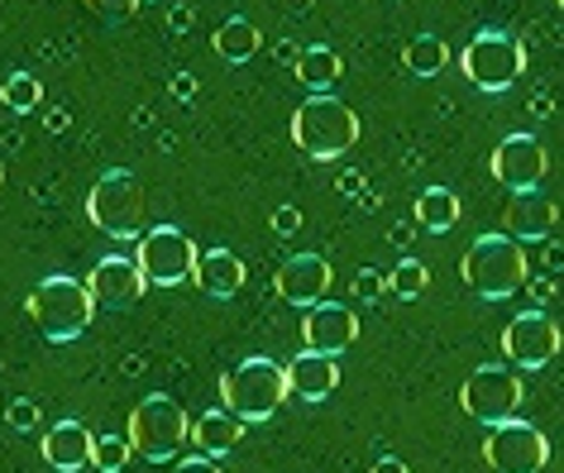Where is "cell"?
I'll use <instances>...</instances> for the list:
<instances>
[{
	"label": "cell",
	"mask_w": 564,
	"mask_h": 473,
	"mask_svg": "<svg viewBox=\"0 0 564 473\" xmlns=\"http://www.w3.org/2000/svg\"><path fill=\"white\" fill-rule=\"evenodd\" d=\"M459 277L474 297L484 301H507L512 292H521L531 283V268H527V249L512 234H484L464 249L459 258Z\"/></svg>",
	"instance_id": "obj_1"
},
{
	"label": "cell",
	"mask_w": 564,
	"mask_h": 473,
	"mask_svg": "<svg viewBox=\"0 0 564 473\" xmlns=\"http://www.w3.org/2000/svg\"><path fill=\"white\" fill-rule=\"evenodd\" d=\"M292 144L316 163H335L359 144V116L340 96L312 91V101H302L297 116H292Z\"/></svg>",
	"instance_id": "obj_2"
},
{
	"label": "cell",
	"mask_w": 564,
	"mask_h": 473,
	"mask_svg": "<svg viewBox=\"0 0 564 473\" xmlns=\"http://www.w3.org/2000/svg\"><path fill=\"white\" fill-rule=\"evenodd\" d=\"M96 311H101V306H96L91 287L77 283V277H63V273L44 277V283L30 292V316H34L39 336H44L48 344H73V340H82Z\"/></svg>",
	"instance_id": "obj_3"
},
{
	"label": "cell",
	"mask_w": 564,
	"mask_h": 473,
	"mask_svg": "<svg viewBox=\"0 0 564 473\" xmlns=\"http://www.w3.org/2000/svg\"><path fill=\"white\" fill-rule=\"evenodd\" d=\"M292 397V383H288V369L273 364V359H245L239 369H230L220 378V407L235 411L239 421H273L278 407Z\"/></svg>",
	"instance_id": "obj_4"
},
{
	"label": "cell",
	"mask_w": 564,
	"mask_h": 473,
	"mask_svg": "<svg viewBox=\"0 0 564 473\" xmlns=\"http://www.w3.org/2000/svg\"><path fill=\"white\" fill-rule=\"evenodd\" d=\"M87 220L110 240H144V187H139V177L124 168L101 173V183L87 191Z\"/></svg>",
	"instance_id": "obj_5"
},
{
	"label": "cell",
	"mask_w": 564,
	"mask_h": 473,
	"mask_svg": "<svg viewBox=\"0 0 564 473\" xmlns=\"http://www.w3.org/2000/svg\"><path fill=\"white\" fill-rule=\"evenodd\" d=\"M459 73L469 77V87L502 96L521 73H527V48H521V38L507 34V30H478L459 53Z\"/></svg>",
	"instance_id": "obj_6"
},
{
	"label": "cell",
	"mask_w": 564,
	"mask_h": 473,
	"mask_svg": "<svg viewBox=\"0 0 564 473\" xmlns=\"http://www.w3.org/2000/svg\"><path fill=\"white\" fill-rule=\"evenodd\" d=\"M130 444L139 459H153V464H163V459H177L182 444H192V421L187 411L177 407L173 397L153 393L134 407L130 416Z\"/></svg>",
	"instance_id": "obj_7"
},
{
	"label": "cell",
	"mask_w": 564,
	"mask_h": 473,
	"mask_svg": "<svg viewBox=\"0 0 564 473\" xmlns=\"http://www.w3.org/2000/svg\"><path fill=\"white\" fill-rule=\"evenodd\" d=\"M521 402H527V383H521V373L507 369V364L474 369L469 378H464V387H459V407L478 426L512 421V416L521 411Z\"/></svg>",
	"instance_id": "obj_8"
},
{
	"label": "cell",
	"mask_w": 564,
	"mask_h": 473,
	"mask_svg": "<svg viewBox=\"0 0 564 473\" xmlns=\"http://www.w3.org/2000/svg\"><path fill=\"white\" fill-rule=\"evenodd\" d=\"M484 459H488L492 473H541L550 464V440H545L541 426L517 421V416H512V421H502V426L488 430Z\"/></svg>",
	"instance_id": "obj_9"
},
{
	"label": "cell",
	"mask_w": 564,
	"mask_h": 473,
	"mask_svg": "<svg viewBox=\"0 0 564 473\" xmlns=\"http://www.w3.org/2000/svg\"><path fill=\"white\" fill-rule=\"evenodd\" d=\"M139 268H144L149 277V287H182V283H192V273H196V244L187 240V230H177V226H159V230H149L144 240H139Z\"/></svg>",
	"instance_id": "obj_10"
},
{
	"label": "cell",
	"mask_w": 564,
	"mask_h": 473,
	"mask_svg": "<svg viewBox=\"0 0 564 473\" xmlns=\"http://www.w3.org/2000/svg\"><path fill=\"white\" fill-rule=\"evenodd\" d=\"M488 168L498 177V187H507V191H535L550 173V153L535 134H507L502 144L492 148Z\"/></svg>",
	"instance_id": "obj_11"
},
{
	"label": "cell",
	"mask_w": 564,
	"mask_h": 473,
	"mask_svg": "<svg viewBox=\"0 0 564 473\" xmlns=\"http://www.w3.org/2000/svg\"><path fill=\"white\" fill-rule=\"evenodd\" d=\"M502 350L517 369H545L560 354V326L545 311H521L502 330Z\"/></svg>",
	"instance_id": "obj_12"
},
{
	"label": "cell",
	"mask_w": 564,
	"mask_h": 473,
	"mask_svg": "<svg viewBox=\"0 0 564 473\" xmlns=\"http://www.w3.org/2000/svg\"><path fill=\"white\" fill-rule=\"evenodd\" d=\"M87 287H91V297H96L101 311H130V306H139V297H144L149 277H144V268H139V258L106 254V258H96Z\"/></svg>",
	"instance_id": "obj_13"
},
{
	"label": "cell",
	"mask_w": 564,
	"mask_h": 473,
	"mask_svg": "<svg viewBox=\"0 0 564 473\" xmlns=\"http://www.w3.org/2000/svg\"><path fill=\"white\" fill-rule=\"evenodd\" d=\"M355 340H359V316H355V306H340V301H316V306H306V316H302V344H306V350L340 359Z\"/></svg>",
	"instance_id": "obj_14"
},
{
	"label": "cell",
	"mask_w": 564,
	"mask_h": 473,
	"mask_svg": "<svg viewBox=\"0 0 564 473\" xmlns=\"http://www.w3.org/2000/svg\"><path fill=\"white\" fill-rule=\"evenodd\" d=\"M330 283H335V273H330V263L321 258V254H292L278 268V277H273L278 297L288 301V306H316V301H326Z\"/></svg>",
	"instance_id": "obj_15"
},
{
	"label": "cell",
	"mask_w": 564,
	"mask_h": 473,
	"mask_svg": "<svg viewBox=\"0 0 564 473\" xmlns=\"http://www.w3.org/2000/svg\"><path fill=\"white\" fill-rule=\"evenodd\" d=\"M555 201L545 197V191H512L507 197V216H502V226L512 240L521 244H535V240H550V230H555Z\"/></svg>",
	"instance_id": "obj_16"
},
{
	"label": "cell",
	"mask_w": 564,
	"mask_h": 473,
	"mask_svg": "<svg viewBox=\"0 0 564 473\" xmlns=\"http://www.w3.org/2000/svg\"><path fill=\"white\" fill-rule=\"evenodd\" d=\"M44 459H48V469H58V473H82L96 459V436L87 430V421H58V426H48V436H44Z\"/></svg>",
	"instance_id": "obj_17"
},
{
	"label": "cell",
	"mask_w": 564,
	"mask_h": 473,
	"mask_svg": "<svg viewBox=\"0 0 564 473\" xmlns=\"http://www.w3.org/2000/svg\"><path fill=\"white\" fill-rule=\"evenodd\" d=\"M245 258L230 254V249H206L202 258H196V273L192 283L202 297H216V301H230L239 297V287H245Z\"/></svg>",
	"instance_id": "obj_18"
},
{
	"label": "cell",
	"mask_w": 564,
	"mask_h": 473,
	"mask_svg": "<svg viewBox=\"0 0 564 473\" xmlns=\"http://www.w3.org/2000/svg\"><path fill=\"white\" fill-rule=\"evenodd\" d=\"M288 383H292V397L302 402H326L340 383V364L330 354H316V350H302L297 359L288 364Z\"/></svg>",
	"instance_id": "obj_19"
},
{
	"label": "cell",
	"mask_w": 564,
	"mask_h": 473,
	"mask_svg": "<svg viewBox=\"0 0 564 473\" xmlns=\"http://www.w3.org/2000/svg\"><path fill=\"white\" fill-rule=\"evenodd\" d=\"M239 436H245V421H239L235 411H225V407L202 411L192 421V450L196 454H210V459L239 450Z\"/></svg>",
	"instance_id": "obj_20"
},
{
	"label": "cell",
	"mask_w": 564,
	"mask_h": 473,
	"mask_svg": "<svg viewBox=\"0 0 564 473\" xmlns=\"http://www.w3.org/2000/svg\"><path fill=\"white\" fill-rule=\"evenodd\" d=\"M412 220L421 230H431V234H445V230H455V220H459V197L449 187H426L416 197L412 206Z\"/></svg>",
	"instance_id": "obj_21"
},
{
	"label": "cell",
	"mask_w": 564,
	"mask_h": 473,
	"mask_svg": "<svg viewBox=\"0 0 564 473\" xmlns=\"http://www.w3.org/2000/svg\"><path fill=\"white\" fill-rule=\"evenodd\" d=\"M292 73H297V81L306 91H330L335 81H340V53L316 44V48H302V58L292 63Z\"/></svg>",
	"instance_id": "obj_22"
},
{
	"label": "cell",
	"mask_w": 564,
	"mask_h": 473,
	"mask_svg": "<svg viewBox=\"0 0 564 473\" xmlns=\"http://www.w3.org/2000/svg\"><path fill=\"white\" fill-rule=\"evenodd\" d=\"M210 44H216V53L225 63H249L253 53L263 48V34H259V24L253 20H225L220 30H216V38H210Z\"/></svg>",
	"instance_id": "obj_23"
},
{
	"label": "cell",
	"mask_w": 564,
	"mask_h": 473,
	"mask_svg": "<svg viewBox=\"0 0 564 473\" xmlns=\"http://www.w3.org/2000/svg\"><path fill=\"white\" fill-rule=\"evenodd\" d=\"M402 67L412 77H441L445 67H449V44L445 38H435V34H416V38H406V48H402Z\"/></svg>",
	"instance_id": "obj_24"
},
{
	"label": "cell",
	"mask_w": 564,
	"mask_h": 473,
	"mask_svg": "<svg viewBox=\"0 0 564 473\" xmlns=\"http://www.w3.org/2000/svg\"><path fill=\"white\" fill-rule=\"evenodd\" d=\"M0 101L15 110V116H30V110L44 101V87H39L34 73H10L6 81H0Z\"/></svg>",
	"instance_id": "obj_25"
},
{
	"label": "cell",
	"mask_w": 564,
	"mask_h": 473,
	"mask_svg": "<svg viewBox=\"0 0 564 473\" xmlns=\"http://www.w3.org/2000/svg\"><path fill=\"white\" fill-rule=\"evenodd\" d=\"M388 287H392V297H402V301H416L421 292L431 287V268L421 258H402L398 268L388 273Z\"/></svg>",
	"instance_id": "obj_26"
},
{
	"label": "cell",
	"mask_w": 564,
	"mask_h": 473,
	"mask_svg": "<svg viewBox=\"0 0 564 473\" xmlns=\"http://www.w3.org/2000/svg\"><path fill=\"white\" fill-rule=\"evenodd\" d=\"M134 459V444L130 436H96V459H91V469H101V473H124V464Z\"/></svg>",
	"instance_id": "obj_27"
},
{
	"label": "cell",
	"mask_w": 564,
	"mask_h": 473,
	"mask_svg": "<svg viewBox=\"0 0 564 473\" xmlns=\"http://www.w3.org/2000/svg\"><path fill=\"white\" fill-rule=\"evenodd\" d=\"M383 292H392V287H388V273L359 268V277H355V297H359V301H378Z\"/></svg>",
	"instance_id": "obj_28"
},
{
	"label": "cell",
	"mask_w": 564,
	"mask_h": 473,
	"mask_svg": "<svg viewBox=\"0 0 564 473\" xmlns=\"http://www.w3.org/2000/svg\"><path fill=\"white\" fill-rule=\"evenodd\" d=\"M82 6L91 10V15H101V20H124V15H134V0H82Z\"/></svg>",
	"instance_id": "obj_29"
},
{
	"label": "cell",
	"mask_w": 564,
	"mask_h": 473,
	"mask_svg": "<svg viewBox=\"0 0 564 473\" xmlns=\"http://www.w3.org/2000/svg\"><path fill=\"white\" fill-rule=\"evenodd\" d=\"M6 416H10V426H15V430H34V426H39V407H34L30 397L10 402V407H6Z\"/></svg>",
	"instance_id": "obj_30"
},
{
	"label": "cell",
	"mask_w": 564,
	"mask_h": 473,
	"mask_svg": "<svg viewBox=\"0 0 564 473\" xmlns=\"http://www.w3.org/2000/svg\"><path fill=\"white\" fill-rule=\"evenodd\" d=\"M167 473H220V469L210 464V454H192V459H173Z\"/></svg>",
	"instance_id": "obj_31"
},
{
	"label": "cell",
	"mask_w": 564,
	"mask_h": 473,
	"mask_svg": "<svg viewBox=\"0 0 564 473\" xmlns=\"http://www.w3.org/2000/svg\"><path fill=\"white\" fill-rule=\"evenodd\" d=\"M273 230L278 234H297L302 230V211H297V206H278V211H273Z\"/></svg>",
	"instance_id": "obj_32"
},
{
	"label": "cell",
	"mask_w": 564,
	"mask_h": 473,
	"mask_svg": "<svg viewBox=\"0 0 564 473\" xmlns=\"http://www.w3.org/2000/svg\"><path fill=\"white\" fill-rule=\"evenodd\" d=\"M416 230H421V226H416V220H412V226H392V230H388V240L406 249V244H412V240H416Z\"/></svg>",
	"instance_id": "obj_33"
},
{
	"label": "cell",
	"mask_w": 564,
	"mask_h": 473,
	"mask_svg": "<svg viewBox=\"0 0 564 473\" xmlns=\"http://www.w3.org/2000/svg\"><path fill=\"white\" fill-rule=\"evenodd\" d=\"M373 473H406V459L383 454V459H373Z\"/></svg>",
	"instance_id": "obj_34"
},
{
	"label": "cell",
	"mask_w": 564,
	"mask_h": 473,
	"mask_svg": "<svg viewBox=\"0 0 564 473\" xmlns=\"http://www.w3.org/2000/svg\"><path fill=\"white\" fill-rule=\"evenodd\" d=\"M167 24H173V34H187V30H192V10H187V6H177L173 15H167Z\"/></svg>",
	"instance_id": "obj_35"
},
{
	"label": "cell",
	"mask_w": 564,
	"mask_h": 473,
	"mask_svg": "<svg viewBox=\"0 0 564 473\" xmlns=\"http://www.w3.org/2000/svg\"><path fill=\"white\" fill-rule=\"evenodd\" d=\"M173 96H182V101H192V96H196V77H187V73L173 77Z\"/></svg>",
	"instance_id": "obj_36"
},
{
	"label": "cell",
	"mask_w": 564,
	"mask_h": 473,
	"mask_svg": "<svg viewBox=\"0 0 564 473\" xmlns=\"http://www.w3.org/2000/svg\"><path fill=\"white\" fill-rule=\"evenodd\" d=\"M359 187H364L359 173H345V177H340V191H345V197H359Z\"/></svg>",
	"instance_id": "obj_37"
},
{
	"label": "cell",
	"mask_w": 564,
	"mask_h": 473,
	"mask_svg": "<svg viewBox=\"0 0 564 473\" xmlns=\"http://www.w3.org/2000/svg\"><path fill=\"white\" fill-rule=\"evenodd\" d=\"M48 130H67V110H53V116H48Z\"/></svg>",
	"instance_id": "obj_38"
},
{
	"label": "cell",
	"mask_w": 564,
	"mask_h": 473,
	"mask_svg": "<svg viewBox=\"0 0 564 473\" xmlns=\"http://www.w3.org/2000/svg\"><path fill=\"white\" fill-rule=\"evenodd\" d=\"M0 183H6V163H0Z\"/></svg>",
	"instance_id": "obj_39"
},
{
	"label": "cell",
	"mask_w": 564,
	"mask_h": 473,
	"mask_svg": "<svg viewBox=\"0 0 564 473\" xmlns=\"http://www.w3.org/2000/svg\"><path fill=\"white\" fill-rule=\"evenodd\" d=\"M134 6H153V0H134Z\"/></svg>",
	"instance_id": "obj_40"
},
{
	"label": "cell",
	"mask_w": 564,
	"mask_h": 473,
	"mask_svg": "<svg viewBox=\"0 0 564 473\" xmlns=\"http://www.w3.org/2000/svg\"><path fill=\"white\" fill-rule=\"evenodd\" d=\"M560 10H564V0H560Z\"/></svg>",
	"instance_id": "obj_41"
}]
</instances>
